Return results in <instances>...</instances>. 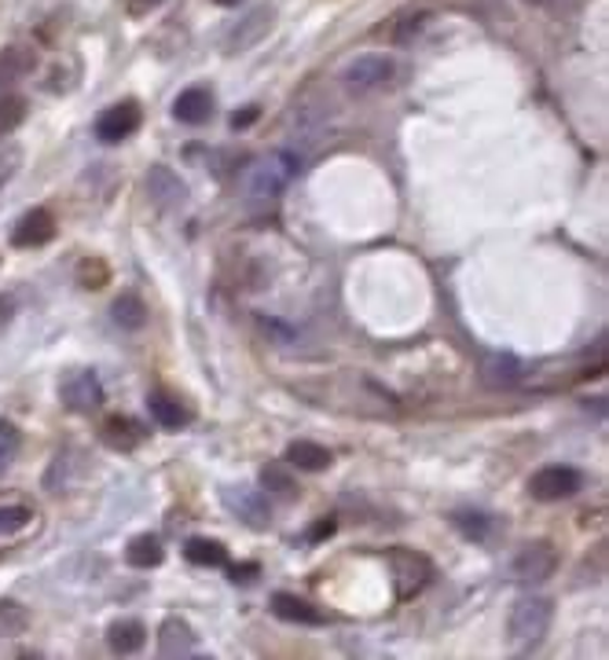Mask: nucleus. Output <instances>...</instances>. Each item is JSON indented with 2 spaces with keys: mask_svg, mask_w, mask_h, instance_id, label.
<instances>
[{
  "mask_svg": "<svg viewBox=\"0 0 609 660\" xmlns=\"http://www.w3.org/2000/svg\"><path fill=\"white\" fill-rule=\"evenodd\" d=\"M287 462L297 466V470H305V473H320L331 466V452H327L323 444H313V441H294L287 448Z\"/></svg>",
  "mask_w": 609,
  "mask_h": 660,
  "instance_id": "nucleus-19",
  "label": "nucleus"
},
{
  "mask_svg": "<svg viewBox=\"0 0 609 660\" xmlns=\"http://www.w3.org/2000/svg\"><path fill=\"white\" fill-rule=\"evenodd\" d=\"M60 396H63V404L71 407V411L92 415L96 407L103 404V382H100V375L89 371V367H77V371H71L60 382Z\"/></svg>",
  "mask_w": 609,
  "mask_h": 660,
  "instance_id": "nucleus-5",
  "label": "nucleus"
},
{
  "mask_svg": "<svg viewBox=\"0 0 609 660\" xmlns=\"http://www.w3.org/2000/svg\"><path fill=\"white\" fill-rule=\"evenodd\" d=\"M148 411H151V419L162 426V430H180V426L191 422L188 407H183L180 401H173V396H166V393H151L148 396Z\"/></svg>",
  "mask_w": 609,
  "mask_h": 660,
  "instance_id": "nucleus-17",
  "label": "nucleus"
},
{
  "mask_svg": "<svg viewBox=\"0 0 609 660\" xmlns=\"http://www.w3.org/2000/svg\"><path fill=\"white\" fill-rule=\"evenodd\" d=\"M30 627V613H26L18 601L12 598H0V638H15Z\"/></svg>",
  "mask_w": 609,
  "mask_h": 660,
  "instance_id": "nucleus-25",
  "label": "nucleus"
},
{
  "mask_svg": "<svg viewBox=\"0 0 609 660\" xmlns=\"http://www.w3.org/2000/svg\"><path fill=\"white\" fill-rule=\"evenodd\" d=\"M114 323L122 330H140L148 323V308H143V301L137 294H122L114 301Z\"/></svg>",
  "mask_w": 609,
  "mask_h": 660,
  "instance_id": "nucleus-24",
  "label": "nucleus"
},
{
  "mask_svg": "<svg viewBox=\"0 0 609 660\" xmlns=\"http://www.w3.org/2000/svg\"><path fill=\"white\" fill-rule=\"evenodd\" d=\"M268 18H272V12H268V8H261V12H254L250 15V23H246V34H239V37H231V48H243V45H250L254 41V37L265 30L268 26Z\"/></svg>",
  "mask_w": 609,
  "mask_h": 660,
  "instance_id": "nucleus-31",
  "label": "nucleus"
},
{
  "mask_svg": "<svg viewBox=\"0 0 609 660\" xmlns=\"http://www.w3.org/2000/svg\"><path fill=\"white\" fill-rule=\"evenodd\" d=\"M148 191L158 206H180V202L188 199V188H183L180 177L169 169V165H154L148 173Z\"/></svg>",
  "mask_w": 609,
  "mask_h": 660,
  "instance_id": "nucleus-15",
  "label": "nucleus"
},
{
  "mask_svg": "<svg viewBox=\"0 0 609 660\" xmlns=\"http://www.w3.org/2000/svg\"><path fill=\"white\" fill-rule=\"evenodd\" d=\"M183 558L202 569H220L228 561V550H225V543H217V540H188Z\"/></svg>",
  "mask_w": 609,
  "mask_h": 660,
  "instance_id": "nucleus-22",
  "label": "nucleus"
},
{
  "mask_svg": "<svg viewBox=\"0 0 609 660\" xmlns=\"http://www.w3.org/2000/svg\"><path fill=\"white\" fill-rule=\"evenodd\" d=\"M18 165H23V151H18V148H4V151H0V191H4L8 183L15 180Z\"/></svg>",
  "mask_w": 609,
  "mask_h": 660,
  "instance_id": "nucleus-30",
  "label": "nucleus"
},
{
  "mask_svg": "<svg viewBox=\"0 0 609 660\" xmlns=\"http://www.w3.org/2000/svg\"><path fill=\"white\" fill-rule=\"evenodd\" d=\"M214 4H220V8H236V4H243V0H214Z\"/></svg>",
  "mask_w": 609,
  "mask_h": 660,
  "instance_id": "nucleus-37",
  "label": "nucleus"
},
{
  "mask_svg": "<svg viewBox=\"0 0 609 660\" xmlns=\"http://www.w3.org/2000/svg\"><path fill=\"white\" fill-rule=\"evenodd\" d=\"M452 525H456L462 536L473 540V543H489L496 521H492V513H485V510H456V513H452Z\"/></svg>",
  "mask_w": 609,
  "mask_h": 660,
  "instance_id": "nucleus-21",
  "label": "nucleus"
},
{
  "mask_svg": "<svg viewBox=\"0 0 609 660\" xmlns=\"http://www.w3.org/2000/svg\"><path fill=\"white\" fill-rule=\"evenodd\" d=\"M34 521L30 507H0V536H15Z\"/></svg>",
  "mask_w": 609,
  "mask_h": 660,
  "instance_id": "nucleus-27",
  "label": "nucleus"
},
{
  "mask_svg": "<svg viewBox=\"0 0 609 660\" xmlns=\"http://www.w3.org/2000/svg\"><path fill=\"white\" fill-rule=\"evenodd\" d=\"M107 646L114 649V653H122V657L140 653V649L148 646V627H143L137 617L114 620V624L107 627Z\"/></svg>",
  "mask_w": 609,
  "mask_h": 660,
  "instance_id": "nucleus-14",
  "label": "nucleus"
},
{
  "mask_svg": "<svg viewBox=\"0 0 609 660\" xmlns=\"http://www.w3.org/2000/svg\"><path fill=\"white\" fill-rule=\"evenodd\" d=\"M220 503L236 513L239 521H246L250 529H268L272 525V510H268L265 495H261L257 488H220Z\"/></svg>",
  "mask_w": 609,
  "mask_h": 660,
  "instance_id": "nucleus-7",
  "label": "nucleus"
},
{
  "mask_svg": "<svg viewBox=\"0 0 609 660\" xmlns=\"http://www.w3.org/2000/svg\"><path fill=\"white\" fill-rule=\"evenodd\" d=\"M525 4H533V8H544V12H550V8H558L562 0H525Z\"/></svg>",
  "mask_w": 609,
  "mask_h": 660,
  "instance_id": "nucleus-35",
  "label": "nucleus"
},
{
  "mask_svg": "<svg viewBox=\"0 0 609 660\" xmlns=\"http://www.w3.org/2000/svg\"><path fill=\"white\" fill-rule=\"evenodd\" d=\"M103 441H107L114 452H132L143 441V430L132 419H122V415H114V419L103 422Z\"/></svg>",
  "mask_w": 609,
  "mask_h": 660,
  "instance_id": "nucleus-20",
  "label": "nucleus"
},
{
  "mask_svg": "<svg viewBox=\"0 0 609 660\" xmlns=\"http://www.w3.org/2000/svg\"><path fill=\"white\" fill-rule=\"evenodd\" d=\"M18 444H23V433H18L12 422H0V473H4L8 466L15 462Z\"/></svg>",
  "mask_w": 609,
  "mask_h": 660,
  "instance_id": "nucleus-28",
  "label": "nucleus"
},
{
  "mask_svg": "<svg viewBox=\"0 0 609 660\" xmlns=\"http://www.w3.org/2000/svg\"><path fill=\"white\" fill-rule=\"evenodd\" d=\"M580 488H584V473L573 470V466H544V470H536L533 481H529V492H533V499L540 503L569 499V495H576Z\"/></svg>",
  "mask_w": 609,
  "mask_h": 660,
  "instance_id": "nucleus-4",
  "label": "nucleus"
},
{
  "mask_svg": "<svg viewBox=\"0 0 609 660\" xmlns=\"http://www.w3.org/2000/svg\"><path fill=\"white\" fill-rule=\"evenodd\" d=\"M210 114H214V92L206 85H191L173 100V118L180 125H206Z\"/></svg>",
  "mask_w": 609,
  "mask_h": 660,
  "instance_id": "nucleus-11",
  "label": "nucleus"
},
{
  "mask_svg": "<svg viewBox=\"0 0 609 660\" xmlns=\"http://www.w3.org/2000/svg\"><path fill=\"white\" fill-rule=\"evenodd\" d=\"M261 118L257 106H246V111H236L231 114V129H246V125H254Z\"/></svg>",
  "mask_w": 609,
  "mask_h": 660,
  "instance_id": "nucleus-34",
  "label": "nucleus"
},
{
  "mask_svg": "<svg viewBox=\"0 0 609 660\" xmlns=\"http://www.w3.org/2000/svg\"><path fill=\"white\" fill-rule=\"evenodd\" d=\"M195 649H199V643H195V631H191L188 620H180V617L162 620V627H158V653L162 657L177 660V657H191Z\"/></svg>",
  "mask_w": 609,
  "mask_h": 660,
  "instance_id": "nucleus-12",
  "label": "nucleus"
},
{
  "mask_svg": "<svg viewBox=\"0 0 609 660\" xmlns=\"http://www.w3.org/2000/svg\"><path fill=\"white\" fill-rule=\"evenodd\" d=\"M550 620H555V606L550 598H540V595H525L515 601L510 609V620H507V631H510V643L518 649H533L544 643V635L550 631Z\"/></svg>",
  "mask_w": 609,
  "mask_h": 660,
  "instance_id": "nucleus-1",
  "label": "nucleus"
},
{
  "mask_svg": "<svg viewBox=\"0 0 609 660\" xmlns=\"http://www.w3.org/2000/svg\"><path fill=\"white\" fill-rule=\"evenodd\" d=\"M162 558H166V550H162L158 536H137L125 547V561H129L132 569H154L162 566Z\"/></svg>",
  "mask_w": 609,
  "mask_h": 660,
  "instance_id": "nucleus-23",
  "label": "nucleus"
},
{
  "mask_svg": "<svg viewBox=\"0 0 609 660\" xmlns=\"http://www.w3.org/2000/svg\"><path fill=\"white\" fill-rule=\"evenodd\" d=\"M481 378H485L489 385H518L521 378H525V364L510 353H489L485 360H481Z\"/></svg>",
  "mask_w": 609,
  "mask_h": 660,
  "instance_id": "nucleus-16",
  "label": "nucleus"
},
{
  "mask_svg": "<svg viewBox=\"0 0 609 660\" xmlns=\"http://www.w3.org/2000/svg\"><path fill=\"white\" fill-rule=\"evenodd\" d=\"M137 4H148V8H154V4H162V0H137Z\"/></svg>",
  "mask_w": 609,
  "mask_h": 660,
  "instance_id": "nucleus-38",
  "label": "nucleus"
},
{
  "mask_svg": "<svg viewBox=\"0 0 609 660\" xmlns=\"http://www.w3.org/2000/svg\"><path fill=\"white\" fill-rule=\"evenodd\" d=\"M12 316V297H0V319Z\"/></svg>",
  "mask_w": 609,
  "mask_h": 660,
  "instance_id": "nucleus-36",
  "label": "nucleus"
},
{
  "mask_svg": "<svg viewBox=\"0 0 609 660\" xmlns=\"http://www.w3.org/2000/svg\"><path fill=\"white\" fill-rule=\"evenodd\" d=\"M257 566H254V561H250V566H231L228 569V580H231V584H254V576H257Z\"/></svg>",
  "mask_w": 609,
  "mask_h": 660,
  "instance_id": "nucleus-33",
  "label": "nucleus"
},
{
  "mask_svg": "<svg viewBox=\"0 0 609 660\" xmlns=\"http://www.w3.org/2000/svg\"><path fill=\"white\" fill-rule=\"evenodd\" d=\"M26 122L23 96H0V136H12Z\"/></svg>",
  "mask_w": 609,
  "mask_h": 660,
  "instance_id": "nucleus-26",
  "label": "nucleus"
},
{
  "mask_svg": "<svg viewBox=\"0 0 609 660\" xmlns=\"http://www.w3.org/2000/svg\"><path fill=\"white\" fill-rule=\"evenodd\" d=\"M272 613L279 620H287V624H302V627H320L323 624V613L313 606V601L297 598V595H287V591H279V595H272Z\"/></svg>",
  "mask_w": 609,
  "mask_h": 660,
  "instance_id": "nucleus-13",
  "label": "nucleus"
},
{
  "mask_svg": "<svg viewBox=\"0 0 609 660\" xmlns=\"http://www.w3.org/2000/svg\"><path fill=\"white\" fill-rule=\"evenodd\" d=\"M555 569H558V555L550 543H529L515 558V566H510L515 580H521V584H540V580L555 576Z\"/></svg>",
  "mask_w": 609,
  "mask_h": 660,
  "instance_id": "nucleus-8",
  "label": "nucleus"
},
{
  "mask_svg": "<svg viewBox=\"0 0 609 660\" xmlns=\"http://www.w3.org/2000/svg\"><path fill=\"white\" fill-rule=\"evenodd\" d=\"M297 169H302V162H297V154H290V151H279V154H272V158L250 165V173L243 180L246 183V199H254V202L279 199L287 183L294 180Z\"/></svg>",
  "mask_w": 609,
  "mask_h": 660,
  "instance_id": "nucleus-2",
  "label": "nucleus"
},
{
  "mask_svg": "<svg viewBox=\"0 0 609 660\" xmlns=\"http://www.w3.org/2000/svg\"><path fill=\"white\" fill-rule=\"evenodd\" d=\"M334 529H338V521L334 518H320V521H316V525L313 529H308V543H320V540H331L334 536Z\"/></svg>",
  "mask_w": 609,
  "mask_h": 660,
  "instance_id": "nucleus-32",
  "label": "nucleus"
},
{
  "mask_svg": "<svg viewBox=\"0 0 609 660\" xmlns=\"http://www.w3.org/2000/svg\"><path fill=\"white\" fill-rule=\"evenodd\" d=\"M140 106L132 103V100H125V103H114L107 106V111L96 118V136H100L103 143H122L125 136H132L140 129Z\"/></svg>",
  "mask_w": 609,
  "mask_h": 660,
  "instance_id": "nucleus-9",
  "label": "nucleus"
},
{
  "mask_svg": "<svg viewBox=\"0 0 609 660\" xmlns=\"http://www.w3.org/2000/svg\"><path fill=\"white\" fill-rule=\"evenodd\" d=\"M396 74V63L390 55H356V60L342 71V85L353 96H371L385 89Z\"/></svg>",
  "mask_w": 609,
  "mask_h": 660,
  "instance_id": "nucleus-3",
  "label": "nucleus"
},
{
  "mask_svg": "<svg viewBox=\"0 0 609 660\" xmlns=\"http://www.w3.org/2000/svg\"><path fill=\"white\" fill-rule=\"evenodd\" d=\"M34 63H37V60H34L30 48H23V45L4 48V52H0V89H8V85L23 81V77L34 71Z\"/></svg>",
  "mask_w": 609,
  "mask_h": 660,
  "instance_id": "nucleus-18",
  "label": "nucleus"
},
{
  "mask_svg": "<svg viewBox=\"0 0 609 660\" xmlns=\"http://www.w3.org/2000/svg\"><path fill=\"white\" fill-rule=\"evenodd\" d=\"M390 566H393L396 595L401 598H415L433 576V566L422 555H415V550H390Z\"/></svg>",
  "mask_w": 609,
  "mask_h": 660,
  "instance_id": "nucleus-6",
  "label": "nucleus"
},
{
  "mask_svg": "<svg viewBox=\"0 0 609 660\" xmlns=\"http://www.w3.org/2000/svg\"><path fill=\"white\" fill-rule=\"evenodd\" d=\"M261 481H265V488H268V492L294 495V481L287 478V470H283V466H265V470H261Z\"/></svg>",
  "mask_w": 609,
  "mask_h": 660,
  "instance_id": "nucleus-29",
  "label": "nucleus"
},
{
  "mask_svg": "<svg viewBox=\"0 0 609 660\" xmlns=\"http://www.w3.org/2000/svg\"><path fill=\"white\" fill-rule=\"evenodd\" d=\"M55 239V220L48 210H30L18 217V225L12 231V246L18 250H34V246H45V242Z\"/></svg>",
  "mask_w": 609,
  "mask_h": 660,
  "instance_id": "nucleus-10",
  "label": "nucleus"
}]
</instances>
